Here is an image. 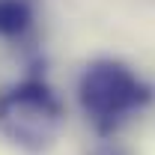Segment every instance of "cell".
I'll return each instance as SVG.
<instances>
[{"mask_svg": "<svg viewBox=\"0 0 155 155\" xmlns=\"http://www.w3.org/2000/svg\"><path fill=\"white\" fill-rule=\"evenodd\" d=\"M33 21L27 0H0V36H21Z\"/></svg>", "mask_w": 155, "mask_h": 155, "instance_id": "cell-3", "label": "cell"}, {"mask_svg": "<svg viewBox=\"0 0 155 155\" xmlns=\"http://www.w3.org/2000/svg\"><path fill=\"white\" fill-rule=\"evenodd\" d=\"M0 128L27 149H42L60 131V104L48 87L21 84L0 98Z\"/></svg>", "mask_w": 155, "mask_h": 155, "instance_id": "cell-1", "label": "cell"}, {"mask_svg": "<svg viewBox=\"0 0 155 155\" xmlns=\"http://www.w3.org/2000/svg\"><path fill=\"white\" fill-rule=\"evenodd\" d=\"M78 93H81L84 110L96 119H114L146 98V90L131 75V69L114 60H98L87 66Z\"/></svg>", "mask_w": 155, "mask_h": 155, "instance_id": "cell-2", "label": "cell"}]
</instances>
